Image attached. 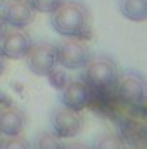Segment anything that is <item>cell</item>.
<instances>
[{"mask_svg": "<svg viewBox=\"0 0 147 149\" xmlns=\"http://www.w3.org/2000/svg\"><path fill=\"white\" fill-rule=\"evenodd\" d=\"M52 28L64 38H90V10L83 2L62 0L50 17Z\"/></svg>", "mask_w": 147, "mask_h": 149, "instance_id": "cell-1", "label": "cell"}, {"mask_svg": "<svg viewBox=\"0 0 147 149\" xmlns=\"http://www.w3.org/2000/svg\"><path fill=\"white\" fill-rule=\"evenodd\" d=\"M118 74H119L118 64L107 56L90 57L88 63L83 66V80L88 83L92 90L99 92H107L114 88Z\"/></svg>", "mask_w": 147, "mask_h": 149, "instance_id": "cell-2", "label": "cell"}, {"mask_svg": "<svg viewBox=\"0 0 147 149\" xmlns=\"http://www.w3.org/2000/svg\"><path fill=\"white\" fill-rule=\"evenodd\" d=\"M57 64L64 70H83V66L92 57L90 47L83 38H64L55 45Z\"/></svg>", "mask_w": 147, "mask_h": 149, "instance_id": "cell-3", "label": "cell"}, {"mask_svg": "<svg viewBox=\"0 0 147 149\" xmlns=\"http://www.w3.org/2000/svg\"><path fill=\"white\" fill-rule=\"evenodd\" d=\"M114 88H116L118 97L123 102H126L133 108H144L147 90H146V80L140 73H137V71L119 73L116 83H114Z\"/></svg>", "mask_w": 147, "mask_h": 149, "instance_id": "cell-4", "label": "cell"}, {"mask_svg": "<svg viewBox=\"0 0 147 149\" xmlns=\"http://www.w3.org/2000/svg\"><path fill=\"white\" fill-rule=\"evenodd\" d=\"M28 70L37 76H47L57 66V50L55 45L47 42L31 43L30 50L24 56Z\"/></svg>", "mask_w": 147, "mask_h": 149, "instance_id": "cell-5", "label": "cell"}, {"mask_svg": "<svg viewBox=\"0 0 147 149\" xmlns=\"http://www.w3.org/2000/svg\"><path fill=\"white\" fill-rule=\"evenodd\" d=\"M50 127L52 132L61 139H73L83 128V118L80 111H73L69 108L59 106L50 113Z\"/></svg>", "mask_w": 147, "mask_h": 149, "instance_id": "cell-6", "label": "cell"}, {"mask_svg": "<svg viewBox=\"0 0 147 149\" xmlns=\"http://www.w3.org/2000/svg\"><path fill=\"white\" fill-rule=\"evenodd\" d=\"M61 106L69 108L73 111H83L94 101V90L88 87L85 80H68L61 88Z\"/></svg>", "mask_w": 147, "mask_h": 149, "instance_id": "cell-7", "label": "cell"}, {"mask_svg": "<svg viewBox=\"0 0 147 149\" xmlns=\"http://www.w3.org/2000/svg\"><path fill=\"white\" fill-rule=\"evenodd\" d=\"M31 37L24 28H12L0 38V54L5 59H23L31 47Z\"/></svg>", "mask_w": 147, "mask_h": 149, "instance_id": "cell-8", "label": "cell"}, {"mask_svg": "<svg viewBox=\"0 0 147 149\" xmlns=\"http://www.w3.org/2000/svg\"><path fill=\"white\" fill-rule=\"evenodd\" d=\"M35 14L30 0H5L2 5V16L10 28H26L33 23Z\"/></svg>", "mask_w": 147, "mask_h": 149, "instance_id": "cell-9", "label": "cell"}, {"mask_svg": "<svg viewBox=\"0 0 147 149\" xmlns=\"http://www.w3.org/2000/svg\"><path fill=\"white\" fill-rule=\"evenodd\" d=\"M26 113L17 106L5 104L0 108V135H19L26 128Z\"/></svg>", "mask_w": 147, "mask_h": 149, "instance_id": "cell-10", "label": "cell"}, {"mask_svg": "<svg viewBox=\"0 0 147 149\" xmlns=\"http://www.w3.org/2000/svg\"><path fill=\"white\" fill-rule=\"evenodd\" d=\"M118 7L119 12L133 23H142L147 19V0H119Z\"/></svg>", "mask_w": 147, "mask_h": 149, "instance_id": "cell-11", "label": "cell"}, {"mask_svg": "<svg viewBox=\"0 0 147 149\" xmlns=\"http://www.w3.org/2000/svg\"><path fill=\"white\" fill-rule=\"evenodd\" d=\"M92 149H126V144H125V139L121 137V134L118 132H102L99 134L94 142H92Z\"/></svg>", "mask_w": 147, "mask_h": 149, "instance_id": "cell-12", "label": "cell"}, {"mask_svg": "<svg viewBox=\"0 0 147 149\" xmlns=\"http://www.w3.org/2000/svg\"><path fill=\"white\" fill-rule=\"evenodd\" d=\"M64 142L52 130H42L35 135L33 149H62Z\"/></svg>", "mask_w": 147, "mask_h": 149, "instance_id": "cell-13", "label": "cell"}, {"mask_svg": "<svg viewBox=\"0 0 147 149\" xmlns=\"http://www.w3.org/2000/svg\"><path fill=\"white\" fill-rule=\"evenodd\" d=\"M0 149H31V144L28 142L26 137L19 134V135H10V137L2 139Z\"/></svg>", "mask_w": 147, "mask_h": 149, "instance_id": "cell-14", "label": "cell"}, {"mask_svg": "<svg viewBox=\"0 0 147 149\" xmlns=\"http://www.w3.org/2000/svg\"><path fill=\"white\" fill-rule=\"evenodd\" d=\"M61 2L62 0H30L33 10L40 12V14H52Z\"/></svg>", "mask_w": 147, "mask_h": 149, "instance_id": "cell-15", "label": "cell"}, {"mask_svg": "<svg viewBox=\"0 0 147 149\" xmlns=\"http://www.w3.org/2000/svg\"><path fill=\"white\" fill-rule=\"evenodd\" d=\"M47 78H49L50 85H52L54 88H57V90H61V88L66 85V81H68V76L64 73V68H62V70H57V66L47 74Z\"/></svg>", "mask_w": 147, "mask_h": 149, "instance_id": "cell-16", "label": "cell"}, {"mask_svg": "<svg viewBox=\"0 0 147 149\" xmlns=\"http://www.w3.org/2000/svg\"><path fill=\"white\" fill-rule=\"evenodd\" d=\"M62 149H92L88 144H85V142H80V141H73V142H68V144H64V148Z\"/></svg>", "mask_w": 147, "mask_h": 149, "instance_id": "cell-17", "label": "cell"}, {"mask_svg": "<svg viewBox=\"0 0 147 149\" xmlns=\"http://www.w3.org/2000/svg\"><path fill=\"white\" fill-rule=\"evenodd\" d=\"M7 30H9V26H7V23H5V19H3V16L0 12V38L7 33Z\"/></svg>", "mask_w": 147, "mask_h": 149, "instance_id": "cell-18", "label": "cell"}, {"mask_svg": "<svg viewBox=\"0 0 147 149\" xmlns=\"http://www.w3.org/2000/svg\"><path fill=\"white\" fill-rule=\"evenodd\" d=\"M5 68H7V63H5V57L0 54V76L5 73Z\"/></svg>", "mask_w": 147, "mask_h": 149, "instance_id": "cell-19", "label": "cell"}, {"mask_svg": "<svg viewBox=\"0 0 147 149\" xmlns=\"http://www.w3.org/2000/svg\"><path fill=\"white\" fill-rule=\"evenodd\" d=\"M130 149H147L146 144H135V146H132Z\"/></svg>", "mask_w": 147, "mask_h": 149, "instance_id": "cell-20", "label": "cell"}, {"mask_svg": "<svg viewBox=\"0 0 147 149\" xmlns=\"http://www.w3.org/2000/svg\"><path fill=\"white\" fill-rule=\"evenodd\" d=\"M5 3V0H0V9H2V5Z\"/></svg>", "mask_w": 147, "mask_h": 149, "instance_id": "cell-21", "label": "cell"}, {"mask_svg": "<svg viewBox=\"0 0 147 149\" xmlns=\"http://www.w3.org/2000/svg\"><path fill=\"white\" fill-rule=\"evenodd\" d=\"M0 142H2V135H0Z\"/></svg>", "mask_w": 147, "mask_h": 149, "instance_id": "cell-22", "label": "cell"}, {"mask_svg": "<svg viewBox=\"0 0 147 149\" xmlns=\"http://www.w3.org/2000/svg\"><path fill=\"white\" fill-rule=\"evenodd\" d=\"M0 108H2V104H0Z\"/></svg>", "mask_w": 147, "mask_h": 149, "instance_id": "cell-23", "label": "cell"}]
</instances>
